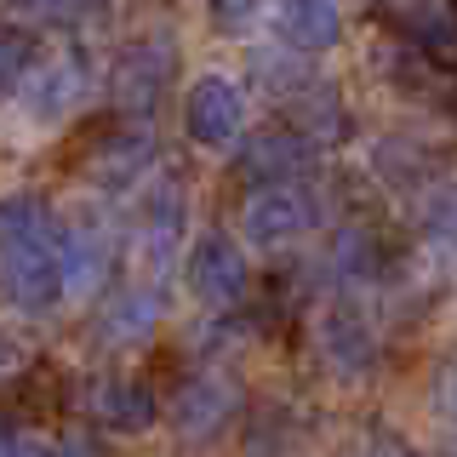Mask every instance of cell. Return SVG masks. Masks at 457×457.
I'll use <instances>...</instances> for the list:
<instances>
[{"mask_svg": "<svg viewBox=\"0 0 457 457\" xmlns=\"http://www.w3.org/2000/svg\"><path fill=\"white\" fill-rule=\"evenodd\" d=\"M252 6H257V0H212V23H218L223 35H240L246 18H252Z\"/></svg>", "mask_w": 457, "mask_h": 457, "instance_id": "cell-23", "label": "cell"}, {"mask_svg": "<svg viewBox=\"0 0 457 457\" xmlns=\"http://www.w3.org/2000/svg\"><path fill=\"white\" fill-rule=\"evenodd\" d=\"M183 218H189L183 183L178 178L149 183V200H143V212H137V252H143V263H166V257L183 246Z\"/></svg>", "mask_w": 457, "mask_h": 457, "instance_id": "cell-11", "label": "cell"}, {"mask_svg": "<svg viewBox=\"0 0 457 457\" xmlns=\"http://www.w3.org/2000/svg\"><path fill=\"white\" fill-rule=\"evenodd\" d=\"M18 366H23V343L12 337V332H0V378H12Z\"/></svg>", "mask_w": 457, "mask_h": 457, "instance_id": "cell-25", "label": "cell"}, {"mask_svg": "<svg viewBox=\"0 0 457 457\" xmlns=\"http://www.w3.org/2000/svg\"><path fill=\"white\" fill-rule=\"evenodd\" d=\"M314 337H320V361L332 378H366L371 366H378V332L366 326V314L361 309H349V303H337V309H326L320 314V326H314Z\"/></svg>", "mask_w": 457, "mask_h": 457, "instance_id": "cell-10", "label": "cell"}, {"mask_svg": "<svg viewBox=\"0 0 457 457\" xmlns=\"http://www.w3.org/2000/svg\"><path fill=\"white\" fill-rule=\"evenodd\" d=\"M275 35L292 52H332L343 40V12L337 0H275Z\"/></svg>", "mask_w": 457, "mask_h": 457, "instance_id": "cell-12", "label": "cell"}, {"mask_svg": "<svg viewBox=\"0 0 457 457\" xmlns=\"http://www.w3.org/2000/svg\"><path fill=\"white\" fill-rule=\"evenodd\" d=\"M314 137L303 132V126H263V132H252L246 143H240V178H252L257 189L263 183H297L314 171Z\"/></svg>", "mask_w": 457, "mask_h": 457, "instance_id": "cell-7", "label": "cell"}, {"mask_svg": "<svg viewBox=\"0 0 457 457\" xmlns=\"http://www.w3.org/2000/svg\"><path fill=\"white\" fill-rule=\"evenodd\" d=\"M240 228H246V240L263 246V252L297 246L303 235L320 228V195H314L303 178L297 183H263V189H252L246 212H240Z\"/></svg>", "mask_w": 457, "mask_h": 457, "instance_id": "cell-2", "label": "cell"}, {"mask_svg": "<svg viewBox=\"0 0 457 457\" xmlns=\"http://www.w3.org/2000/svg\"><path fill=\"white\" fill-rule=\"evenodd\" d=\"M395 269H400V252L383 228H349V235H343V246H337V275L343 280L378 286V280H389Z\"/></svg>", "mask_w": 457, "mask_h": 457, "instance_id": "cell-17", "label": "cell"}, {"mask_svg": "<svg viewBox=\"0 0 457 457\" xmlns=\"http://www.w3.org/2000/svg\"><path fill=\"white\" fill-rule=\"evenodd\" d=\"M389 457H400V452H389Z\"/></svg>", "mask_w": 457, "mask_h": 457, "instance_id": "cell-28", "label": "cell"}, {"mask_svg": "<svg viewBox=\"0 0 457 457\" xmlns=\"http://www.w3.org/2000/svg\"><path fill=\"white\" fill-rule=\"evenodd\" d=\"M183 280H189V297L200 309H235L240 292H246V257L228 235H200L189 257H183Z\"/></svg>", "mask_w": 457, "mask_h": 457, "instance_id": "cell-6", "label": "cell"}, {"mask_svg": "<svg viewBox=\"0 0 457 457\" xmlns=\"http://www.w3.org/2000/svg\"><path fill=\"white\" fill-rule=\"evenodd\" d=\"M428 400H435L440 418L457 423V349H446V354L435 361V371H428Z\"/></svg>", "mask_w": 457, "mask_h": 457, "instance_id": "cell-19", "label": "cell"}, {"mask_svg": "<svg viewBox=\"0 0 457 457\" xmlns=\"http://www.w3.org/2000/svg\"><path fill=\"white\" fill-rule=\"evenodd\" d=\"M29 75V40L23 35H0V86Z\"/></svg>", "mask_w": 457, "mask_h": 457, "instance_id": "cell-22", "label": "cell"}, {"mask_svg": "<svg viewBox=\"0 0 457 457\" xmlns=\"http://www.w3.org/2000/svg\"><path fill=\"white\" fill-rule=\"evenodd\" d=\"M57 457H104V446L86 440V435H63V440H57Z\"/></svg>", "mask_w": 457, "mask_h": 457, "instance_id": "cell-24", "label": "cell"}, {"mask_svg": "<svg viewBox=\"0 0 457 457\" xmlns=\"http://www.w3.org/2000/svg\"><path fill=\"white\" fill-rule=\"evenodd\" d=\"M92 418L109 428V435H143L154 418H161V400L143 378H104L92 389Z\"/></svg>", "mask_w": 457, "mask_h": 457, "instance_id": "cell-14", "label": "cell"}, {"mask_svg": "<svg viewBox=\"0 0 457 457\" xmlns=\"http://www.w3.org/2000/svg\"><path fill=\"white\" fill-rule=\"evenodd\" d=\"M0 457H6V428H0Z\"/></svg>", "mask_w": 457, "mask_h": 457, "instance_id": "cell-26", "label": "cell"}, {"mask_svg": "<svg viewBox=\"0 0 457 457\" xmlns=\"http://www.w3.org/2000/svg\"><path fill=\"white\" fill-rule=\"evenodd\" d=\"M92 6L97 0H12V12H23V18H35V23H75Z\"/></svg>", "mask_w": 457, "mask_h": 457, "instance_id": "cell-20", "label": "cell"}, {"mask_svg": "<svg viewBox=\"0 0 457 457\" xmlns=\"http://www.w3.org/2000/svg\"><path fill=\"white\" fill-rule=\"evenodd\" d=\"M235 411H240V383L228 378V371L206 366L183 383L178 406H171V423H178L183 440H212V435H223V423L235 418Z\"/></svg>", "mask_w": 457, "mask_h": 457, "instance_id": "cell-8", "label": "cell"}, {"mask_svg": "<svg viewBox=\"0 0 457 457\" xmlns=\"http://www.w3.org/2000/svg\"><path fill=\"white\" fill-rule=\"evenodd\" d=\"M183 132L200 149H228L246 132V92L228 75H200L183 97Z\"/></svg>", "mask_w": 457, "mask_h": 457, "instance_id": "cell-5", "label": "cell"}, {"mask_svg": "<svg viewBox=\"0 0 457 457\" xmlns=\"http://www.w3.org/2000/svg\"><path fill=\"white\" fill-rule=\"evenodd\" d=\"M80 97V63L75 57H57V63H40L18 80V104L35 126H57Z\"/></svg>", "mask_w": 457, "mask_h": 457, "instance_id": "cell-13", "label": "cell"}, {"mask_svg": "<svg viewBox=\"0 0 457 457\" xmlns=\"http://www.w3.org/2000/svg\"><path fill=\"white\" fill-rule=\"evenodd\" d=\"M452 114H457V92H452Z\"/></svg>", "mask_w": 457, "mask_h": 457, "instance_id": "cell-27", "label": "cell"}, {"mask_svg": "<svg viewBox=\"0 0 457 457\" xmlns=\"http://www.w3.org/2000/svg\"><path fill=\"white\" fill-rule=\"evenodd\" d=\"M63 223L40 195H12L0 200V297L23 314L57 309L63 292V257H57Z\"/></svg>", "mask_w": 457, "mask_h": 457, "instance_id": "cell-1", "label": "cell"}, {"mask_svg": "<svg viewBox=\"0 0 457 457\" xmlns=\"http://www.w3.org/2000/svg\"><path fill=\"white\" fill-rule=\"evenodd\" d=\"M149 166H154V137H149V126H137V120L92 137V154H86V178H92L97 189H132L137 178H149Z\"/></svg>", "mask_w": 457, "mask_h": 457, "instance_id": "cell-9", "label": "cell"}, {"mask_svg": "<svg viewBox=\"0 0 457 457\" xmlns=\"http://www.w3.org/2000/svg\"><path fill=\"white\" fill-rule=\"evenodd\" d=\"M6 457H57V440L40 428H6Z\"/></svg>", "mask_w": 457, "mask_h": 457, "instance_id": "cell-21", "label": "cell"}, {"mask_svg": "<svg viewBox=\"0 0 457 457\" xmlns=\"http://www.w3.org/2000/svg\"><path fill=\"white\" fill-rule=\"evenodd\" d=\"M423 235H428V246H435V257L457 263V183H446L440 195H428V206H423Z\"/></svg>", "mask_w": 457, "mask_h": 457, "instance_id": "cell-18", "label": "cell"}, {"mask_svg": "<svg viewBox=\"0 0 457 457\" xmlns=\"http://www.w3.org/2000/svg\"><path fill=\"white\" fill-rule=\"evenodd\" d=\"M383 29H395L428 63L457 75V0H371Z\"/></svg>", "mask_w": 457, "mask_h": 457, "instance_id": "cell-4", "label": "cell"}, {"mask_svg": "<svg viewBox=\"0 0 457 457\" xmlns=\"http://www.w3.org/2000/svg\"><path fill=\"white\" fill-rule=\"evenodd\" d=\"M171 69H178L171 40H166V35H137L132 46L114 57V69H109V97H114V109L132 114V120H137V114H149L154 104H161Z\"/></svg>", "mask_w": 457, "mask_h": 457, "instance_id": "cell-3", "label": "cell"}, {"mask_svg": "<svg viewBox=\"0 0 457 457\" xmlns=\"http://www.w3.org/2000/svg\"><path fill=\"white\" fill-rule=\"evenodd\" d=\"M57 257H63V292L69 297H86L97 280H104V269H109V235H104V223H92V218L63 223V235H57Z\"/></svg>", "mask_w": 457, "mask_h": 457, "instance_id": "cell-15", "label": "cell"}, {"mask_svg": "<svg viewBox=\"0 0 457 457\" xmlns=\"http://www.w3.org/2000/svg\"><path fill=\"white\" fill-rule=\"evenodd\" d=\"M154 320H161V292L154 286H126L97 314V337L104 343H143L154 332Z\"/></svg>", "mask_w": 457, "mask_h": 457, "instance_id": "cell-16", "label": "cell"}]
</instances>
